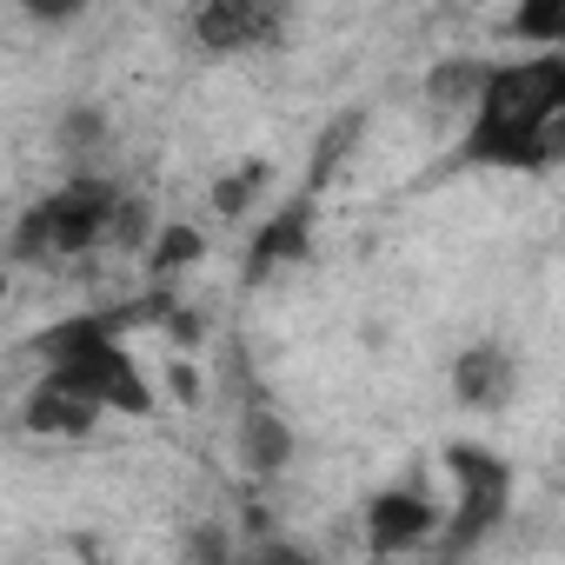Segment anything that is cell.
I'll use <instances>...</instances> for the list:
<instances>
[{
  "mask_svg": "<svg viewBox=\"0 0 565 565\" xmlns=\"http://www.w3.org/2000/svg\"><path fill=\"white\" fill-rule=\"evenodd\" d=\"M459 167L499 173H545L558 160V114H565V47H532L519 61H492L466 107Z\"/></svg>",
  "mask_w": 565,
  "mask_h": 565,
  "instance_id": "cell-1",
  "label": "cell"
},
{
  "mask_svg": "<svg viewBox=\"0 0 565 565\" xmlns=\"http://www.w3.org/2000/svg\"><path fill=\"white\" fill-rule=\"evenodd\" d=\"M127 327H140V307H114V313H74L61 327H47L28 353L41 360V373L81 386L100 413H127L147 419L153 413V380L140 373V360L127 353Z\"/></svg>",
  "mask_w": 565,
  "mask_h": 565,
  "instance_id": "cell-2",
  "label": "cell"
},
{
  "mask_svg": "<svg viewBox=\"0 0 565 565\" xmlns=\"http://www.w3.org/2000/svg\"><path fill=\"white\" fill-rule=\"evenodd\" d=\"M120 200V180H107L100 167H74L54 193H41L14 233H8V266H87L100 253L107 213Z\"/></svg>",
  "mask_w": 565,
  "mask_h": 565,
  "instance_id": "cell-3",
  "label": "cell"
},
{
  "mask_svg": "<svg viewBox=\"0 0 565 565\" xmlns=\"http://www.w3.org/2000/svg\"><path fill=\"white\" fill-rule=\"evenodd\" d=\"M446 472H452V505H446L433 545H439V558H466L505 525V512H512V466L499 452L459 439V446H446Z\"/></svg>",
  "mask_w": 565,
  "mask_h": 565,
  "instance_id": "cell-4",
  "label": "cell"
},
{
  "mask_svg": "<svg viewBox=\"0 0 565 565\" xmlns=\"http://www.w3.org/2000/svg\"><path fill=\"white\" fill-rule=\"evenodd\" d=\"M439 519H446V505L426 492V486H380L373 499H366V512H360V532H366V552H380V558H399V552H426L433 545V532H439Z\"/></svg>",
  "mask_w": 565,
  "mask_h": 565,
  "instance_id": "cell-5",
  "label": "cell"
},
{
  "mask_svg": "<svg viewBox=\"0 0 565 565\" xmlns=\"http://www.w3.org/2000/svg\"><path fill=\"white\" fill-rule=\"evenodd\" d=\"M287 28V0H193L186 8V34L200 54H253Z\"/></svg>",
  "mask_w": 565,
  "mask_h": 565,
  "instance_id": "cell-6",
  "label": "cell"
},
{
  "mask_svg": "<svg viewBox=\"0 0 565 565\" xmlns=\"http://www.w3.org/2000/svg\"><path fill=\"white\" fill-rule=\"evenodd\" d=\"M94 426H100V406L54 373H41L21 399V433H34V439H87Z\"/></svg>",
  "mask_w": 565,
  "mask_h": 565,
  "instance_id": "cell-7",
  "label": "cell"
},
{
  "mask_svg": "<svg viewBox=\"0 0 565 565\" xmlns=\"http://www.w3.org/2000/svg\"><path fill=\"white\" fill-rule=\"evenodd\" d=\"M307 246H313V200H287L273 220H259V233H253V246H246V279L259 287V279L300 266Z\"/></svg>",
  "mask_w": 565,
  "mask_h": 565,
  "instance_id": "cell-8",
  "label": "cell"
},
{
  "mask_svg": "<svg viewBox=\"0 0 565 565\" xmlns=\"http://www.w3.org/2000/svg\"><path fill=\"white\" fill-rule=\"evenodd\" d=\"M512 386H519V360L499 340H479V347H466L452 360V399L466 413H499L512 399Z\"/></svg>",
  "mask_w": 565,
  "mask_h": 565,
  "instance_id": "cell-9",
  "label": "cell"
},
{
  "mask_svg": "<svg viewBox=\"0 0 565 565\" xmlns=\"http://www.w3.org/2000/svg\"><path fill=\"white\" fill-rule=\"evenodd\" d=\"M294 452H300V439H294L287 413H279L273 399H246L239 406V466L253 479H279L294 466Z\"/></svg>",
  "mask_w": 565,
  "mask_h": 565,
  "instance_id": "cell-10",
  "label": "cell"
},
{
  "mask_svg": "<svg viewBox=\"0 0 565 565\" xmlns=\"http://www.w3.org/2000/svg\"><path fill=\"white\" fill-rule=\"evenodd\" d=\"M206 253V239H200V226H153V239H147V253H140V273L153 279V287H173V273H186L193 259Z\"/></svg>",
  "mask_w": 565,
  "mask_h": 565,
  "instance_id": "cell-11",
  "label": "cell"
},
{
  "mask_svg": "<svg viewBox=\"0 0 565 565\" xmlns=\"http://www.w3.org/2000/svg\"><path fill=\"white\" fill-rule=\"evenodd\" d=\"M153 206H147V193H127L120 186V200H114V213H107V233H100V253H120V259H140L147 253V239H153Z\"/></svg>",
  "mask_w": 565,
  "mask_h": 565,
  "instance_id": "cell-12",
  "label": "cell"
},
{
  "mask_svg": "<svg viewBox=\"0 0 565 565\" xmlns=\"http://www.w3.org/2000/svg\"><path fill=\"white\" fill-rule=\"evenodd\" d=\"M54 140H61V153H67L74 167H94V153L114 140V127H107V107H94V100H74V107L61 114Z\"/></svg>",
  "mask_w": 565,
  "mask_h": 565,
  "instance_id": "cell-13",
  "label": "cell"
},
{
  "mask_svg": "<svg viewBox=\"0 0 565 565\" xmlns=\"http://www.w3.org/2000/svg\"><path fill=\"white\" fill-rule=\"evenodd\" d=\"M512 41L565 47V0H512Z\"/></svg>",
  "mask_w": 565,
  "mask_h": 565,
  "instance_id": "cell-14",
  "label": "cell"
},
{
  "mask_svg": "<svg viewBox=\"0 0 565 565\" xmlns=\"http://www.w3.org/2000/svg\"><path fill=\"white\" fill-rule=\"evenodd\" d=\"M479 74H486V61H439V67L426 74V100H433L439 114H459V107H472Z\"/></svg>",
  "mask_w": 565,
  "mask_h": 565,
  "instance_id": "cell-15",
  "label": "cell"
},
{
  "mask_svg": "<svg viewBox=\"0 0 565 565\" xmlns=\"http://www.w3.org/2000/svg\"><path fill=\"white\" fill-rule=\"evenodd\" d=\"M266 186H273V167H266V160H246V167H233V173L213 180V213H220V220H239Z\"/></svg>",
  "mask_w": 565,
  "mask_h": 565,
  "instance_id": "cell-16",
  "label": "cell"
},
{
  "mask_svg": "<svg viewBox=\"0 0 565 565\" xmlns=\"http://www.w3.org/2000/svg\"><path fill=\"white\" fill-rule=\"evenodd\" d=\"M14 8H21L28 21H74L87 0H14Z\"/></svg>",
  "mask_w": 565,
  "mask_h": 565,
  "instance_id": "cell-17",
  "label": "cell"
},
{
  "mask_svg": "<svg viewBox=\"0 0 565 565\" xmlns=\"http://www.w3.org/2000/svg\"><path fill=\"white\" fill-rule=\"evenodd\" d=\"M8 287H14V266H8V253H0V307H8Z\"/></svg>",
  "mask_w": 565,
  "mask_h": 565,
  "instance_id": "cell-18",
  "label": "cell"
}]
</instances>
